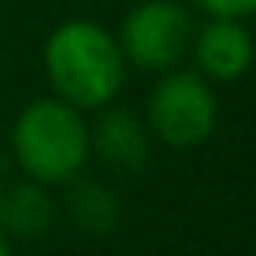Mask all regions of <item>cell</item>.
Returning <instances> with one entry per match:
<instances>
[{"label":"cell","mask_w":256,"mask_h":256,"mask_svg":"<svg viewBox=\"0 0 256 256\" xmlns=\"http://www.w3.org/2000/svg\"><path fill=\"white\" fill-rule=\"evenodd\" d=\"M42 56L56 98L70 102L74 109L109 106L126 81V56L116 36L84 18L56 25Z\"/></svg>","instance_id":"cell-1"},{"label":"cell","mask_w":256,"mask_h":256,"mask_svg":"<svg viewBox=\"0 0 256 256\" xmlns=\"http://www.w3.org/2000/svg\"><path fill=\"white\" fill-rule=\"evenodd\" d=\"M0 256H11V246H8V235L0 232Z\"/></svg>","instance_id":"cell-10"},{"label":"cell","mask_w":256,"mask_h":256,"mask_svg":"<svg viewBox=\"0 0 256 256\" xmlns=\"http://www.w3.org/2000/svg\"><path fill=\"white\" fill-rule=\"evenodd\" d=\"M218 123V98L200 70H165L148 98V126L168 148H196Z\"/></svg>","instance_id":"cell-3"},{"label":"cell","mask_w":256,"mask_h":256,"mask_svg":"<svg viewBox=\"0 0 256 256\" xmlns=\"http://www.w3.org/2000/svg\"><path fill=\"white\" fill-rule=\"evenodd\" d=\"M116 42L126 64L140 70H172L193 42V14L179 0H140L126 11Z\"/></svg>","instance_id":"cell-4"},{"label":"cell","mask_w":256,"mask_h":256,"mask_svg":"<svg viewBox=\"0 0 256 256\" xmlns=\"http://www.w3.org/2000/svg\"><path fill=\"white\" fill-rule=\"evenodd\" d=\"M92 144L112 168H123V172H137L148 162V126L130 109H109L98 120Z\"/></svg>","instance_id":"cell-6"},{"label":"cell","mask_w":256,"mask_h":256,"mask_svg":"<svg viewBox=\"0 0 256 256\" xmlns=\"http://www.w3.org/2000/svg\"><path fill=\"white\" fill-rule=\"evenodd\" d=\"M70 214L88 235H109L120 221V200L102 182H78L70 193Z\"/></svg>","instance_id":"cell-8"},{"label":"cell","mask_w":256,"mask_h":256,"mask_svg":"<svg viewBox=\"0 0 256 256\" xmlns=\"http://www.w3.org/2000/svg\"><path fill=\"white\" fill-rule=\"evenodd\" d=\"M210 18H249L256 14V0H193Z\"/></svg>","instance_id":"cell-9"},{"label":"cell","mask_w":256,"mask_h":256,"mask_svg":"<svg viewBox=\"0 0 256 256\" xmlns=\"http://www.w3.org/2000/svg\"><path fill=\"white\" fill-rule=\"evenodd\" d=\"M190 46L196 70L207 81H238L256 60V42L242 18H210L200 32H193Z\"/></svg>","instance_id":"cell-5"},{"label":"cell","mask_w":256,"mask_h":256,"mask_svg":"<svg viewBox=\"0 0 256 256\" xmlns=\"http://www.w3.org/2000/svg\"><path fill=\"white\" fill-rule=\"evenodd\" d=\"M11 148L22 172L42 186L74 179L92 154V130L64 98H39L25 106L11 130Z\"/></svg>","instance_id":"cell-2"},{"label":"cell","mask_w":256,"mask_h":256,"mask_svg":"<svg viewBox=\"0 0 256 256\" xmlns=\"http://www.w3.org/2000/svg\"><path fill=\"white\" fill-rule=\"evenodd\" d=\"M53 224V200L42 182L25 179L14 182L8 193H0V232L18 235V238H36Z\"/></svg>","instance_id":"cell-7"}]
</instances>
